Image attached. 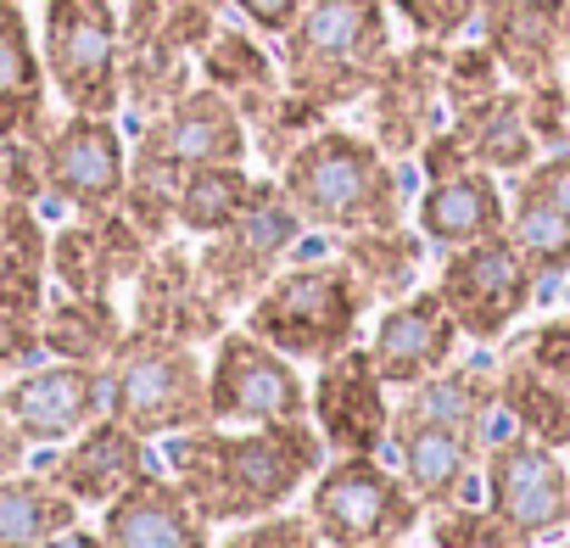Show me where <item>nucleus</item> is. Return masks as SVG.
Wrapping results in <instances>:
<instances>
[{
    "label": "nucleus",
    "mask_w": 570,
    "mask_h": 548,
    "mask_svg": "<svg viewBox=\"0 0 570 548\" xmlns=\"http://www.w3.org/2000/svg\"><path fill=\"white\" fill-rule=\"evenodd\" d=\"M124 314L112 297H73L57 292L40 309V342L51 359H73V364H107L124 342Z\"/></svg>",
    "instance_id": "cd10ccee"
},
{
    "label": "nucleus",
    "mask_w": 570,
    "mask_h": 548,
    "mask_svg": "<svg viewBox=\"0 0 570 548\" xmlns=\"http://www.w3.org/2000/svg\"><path fill=\"white\" fill-rule=\"evenodd\" d=\"M325 470V437L308 420L285 425H246V431H174L168 437V476L202 509L207 526H240L292 503L303 481Z\"/></svg>",
    "instance_id": "f257e3e1"
},
{
    "label": "nucleus",
    "mask_w": 570,
    "mask_h": 548,
    "mask_svg": "<svg viewBox=\"0 0 570 548\" xmlns=\"http://www.w3.org/2000/svg\"><path fill=\"white\" fill-rule=\"evenodd\" d=\"M279 190L292 196V207L314 229L353 235V229L403 224V179L392 157L370 135H353V129L320 124L279 163Z\"/></svg>",
    "instance_id": "7ed1b4c3"
},
{
    "label": "nucleus",
    "mask_w": 570,
    "mask_h": 548,
    "mask_svg": "<svg viewBox=\"0 0 570 548\" xmlns=\"http://www.w3.org/2000/svg\"><path fill=\"white\" fill-rule=\"evenodd\" d=\"M431 548H531L525 531H514L503 515L492 509H470V503H442L431 520Z\"/></svg>",
    "instance_id": "f704fd0d"
},
{
    "label": "nucleus",
    "mask_w": 570,
    "mask_h": 548,
    "mask_svg": "<svg viewBox=\"0 0 570 548\" xmlns=\"http://www.w3.org/2000/svg\"><path fill=\"white\" fill-rule=\"evenodd\" d=\"M151 257V241L129 224L124 207L79 213V224H62L51 235V281L73 297H112L124 281H135Z\"/></svg>",
    "instance_id": "a211bd4d"
},
{
    "label": "nucleus",
    "mask_w": 570,
    "mask_h": 548,
    "mask_svg": "<svg viewBox=\"0 0 570 548\" xmlns=\"http://www.w3.org/2000/svg\"><path fill=\"white\" fill-rule=\"evenodd\" d=\"M386 548H397V542H386Z\"/></svg>",
    "instance_id": "09e8293b"
},
{
    "label": "nucleus",
    "mask_w": 570,
    "mask_h": 548,
    "mask_svg": "<svg viewBox=\"0 0 570 548\" xmlns=\"http://www.w3.org/2000/svg\"><path fill=\"white\" fill-rule=\"evenodd\" d=\"M68 526H79V503L51 476H0V548H40Z\"/></svg>",
    "instance_id": "7c9ffc66"
},
{
    "label": "nucleus",
    "mask_w": 570,
    "mask_h": 548,
    "mask_svg": "<svg viewBox=\"0 0 570 548\" xmlns=\"http://www.w3.org/2000/svg\"><path fill=\"white\" fill-rule=\"evenodd\" d=\"M40 353H46L40 320H29V314H0V381H12V375L35 370Z\"/></svg>",
    "instance_id": "a19ab883"
},
{
    "label": "nucleus",
    "mask_w": 570,
    "mask_h": 548,
    "mask_svg": "<svg viewBox=\"0 0 570 548\" xmlns=\"http://www.w3.org/2000/svg\"><path fill=\"white\" fill-rule=\"evenodd\" d=\"M503 229L520 246V257L531 263L537 281H559V274H570V213L559 202L537 196L531 185H514Z\"/></svg>",
    "instance_id": "72a5a7b5"
},
{
    "label": "nucleus",
    "mask_w": 570,
    "mask_h": 548,
    "mask_svg": "<svg viewBox=\"0 0 570 548\" xmlns=\"http://www.w3.org/2000/svg\"><path fill=\"white\" fill-rule=\"evenodd\" d=\"M386 7L420 35V40H436L448 46L453 35H464L481 12V0H386Z\"/></svg>",
    "instance_id": "4c0bfd02"
},
{
    "label": "nucleus",
    "mask_w": 570,
    "mask_h": 548,
    "mask_svg": "<svg viewBox=\"0 0 570 548\" xmlns=\"http://www.w3.org/2000/svg\"><path fill=\"white\" fill-rule=\"evenodd\" d=\"M559 548H570V542H559Z\"/></svg>",
    "instance_id": "8fccbe9b"
},
{
    "label": "nucleus",
    "mask_w": 570,
    "mask_h": 548,
    "mask_svg": "<svg viewBox=\"0 0 570 548\" xmlns=\"http://www.w3.org/2000/svg\"><path fill=\"white\" fill-rule=\"evenodd\" d=\"M386 442L397 448V470L403 481L414 487V498L425 509H442V503H464L475 470H481V448L487 437L464 420H448L436 409H420L414 398H403L392 409V431Z\"/></svg>",
    "instance_id": "4468645a"
},
{
    "label": "nucleus",
    "mask_w": 570,
    "mask_h": 548,
    "mask_svg": "<svg viewBox=\"0 0 570 548\" xmlns=\"http://www.w3.org/2000/svg\"><path fill=\"white\" fill-rule=\"evenodd\" d=\"M0 196H7V202H40V196H46L40 140H29V135H0Z\"/></svg>",
    "instance_id": "ea45409f"
},
{
    "label": "nucleus",
    "mask_w": 570,
    "mask_h": 548,
    "mask_svg": "<svg viewBox=\"0 0 570 548\" xmlns=\"http://www.w3.org/2000/svg\"><path fill=\"white\" fill-rule=\"evenodd\" d=\"M46 96H51V79H46V57L35 46L23 0H0V135L40 140L51 129Z\"/></svg>",
    "instance_id": "393cba45"
},
{
    "label": "nucleus",
    "mask_w": 570,
    "mask_h": 548,
    "mask_svg": "<svg viewBox=\"0 0 570 548\" xmlns=\"http://www.w3.org/2000/svg\"><path fill=\"white\" fill-rule=\"evenodd\" d=\"M101 370H107V414L140 431L146 442L207 425V364L196 359L190 342L129 331Z\"/></svg>",
    "instance_id": "39448f33"
},
{
    "label": "nucleus",
    "mask_w": 570,
    "mask_h": 548,
    "mask_svg": "<svg viewBox=\"0 0 570 548\" xmlns=\"http://www.w3.org/2000/svg\"><path fill=\"white\" fill-rule=\"evenodd\" d=\"M420 235L425 246H470L481 235H498L509 224V202L492 179V168H464V174H448V179H431L425 196H420Z\"/></svg>",
    "instance_id": "b1692460"
},
{
    "label": "nucleus",
    "mask_w": 570,
    "mask_h": 548,
    "mask_svg": "<svg viewBox=\"0 0 570 548\" xmlns=\"http://www.w3.org/2000/svg\"><path fill=\"white\" fill-rule=\"evenodd\" d=\"M135 309H129V331L146 336H168V342H207L224 336V303L207 292L196 252L185 246H151V257L135 274Z\"/></svg>",
    "instance_id": "dca6fc26"
},
{
    "label": "nucleus",
    "mask_w": 570,
    "mask_h": 548,
    "mask_svg": "<svg viewBox=\"0 0 570 548\" xmlns=\"http://www.w3.org/2000/svg\"><path fill=\"white\" fill-rule=\"evenodd\" d=\"M202 74H207L213 90H224V96L240 107V118H246L252 107H263L274 90H285V85L274 79L268 51H263L252 35H240V29H213V40L202 46Z\"/></svg>",
    "instance_id": "473e14b6"
},
{
    "label": "nucleus",
    "mask_w": 570,
    "mask_h": 548,
    "mask_svg": "<svg viewBox=\"0 0 570 548\" xmlns=\"http://www.w3.org/2000/svg\"><path fill=\"white\" fill-rule=\"evenodd\" d=\"M151 470V453H146V437L129 431L124 420L101 414L96 425H85L79 437H68V448L46 464V476L85 509H107L124 487H135L140 476Z\"/></svg>",
    "instance_id": "412c9836"
},
{
    "label": "nucleus",
    "mask_w": 570,
    "mask_h": 548,
    "mask_svg": "<svg viewBox=\"0 0 570 548\" xmlns=\"http://www.w3.org/2000/svg\"><path fill=\"white\" fill-rule=\"evenodd\" d=\"M442 57L448 46L420 40L414 51H397L381 74V85L364 96L375 101V146L386 157H409L420 151L436 129H442Z\"/></svg>",
    "instance_id": "6ab92c4d"
},
{
    "label": "nucleus",
    "mask_w": 570,
    "mask_h": 548,
    "mask_svg": "<svg viewBox=\"0 0 570 548\" xmlns=\"http://www.w3.org/2000/svg\"><path fill=\"white\" fill-rule=\"evenodd\" d=\"M520 101H525V124H531L537 146H559V140H570V85H564L559 74L520 85Z\"/></svg>",
    "instance_id": "58836bf2"
},
{
    "label": "nucleus",
    "mask_w": 570,
    "mask_h": 548,
    "mask_svg": "<svg viewBox=\"0 0 570 548\" xmlns=\"http://www.w3.org/2000/svg\"><path fill=\"white\" fill-rule=\"evenodd\" d=\"M564 7L570 0H481V40L509 79L531 85L564 62Z\"/></svg>",
    "instance_id": "5701e85b"
},
{
    "label": "nucleus",
    "mask_w": 570,
    "mask_h": 548,
    "mask_svg": "<svg viewBox=\"0 0 570 548\" xmlns=\"http://www.w3.org/2000/svg\"><path fill=\"white\" fill-rule=\"evenodd\" d=\"M308 420V386L297 359L257 342L246 325L224 331L207 370V425H285Z\"/></svg>",
    "instance_id": "9d476101"
},
{
    "label": "nucleus",
    "mask_w": 570,
    "mask_h": 548,
    "mask_svg": "<svg viewBox=\"0 0 570 548\" xmlns=\"http://www.w3.org/2000/svg\"><path fill=\"white\" fill-rule=\"evenodd\" d=\"M531 364H542L548 375H559L564 386H570V314H559V320H542L531 336H520L514 342Z\"/></svg>",
    "instance_id": "79ce46f5"
},
{
    "label": "nucleus",
    "mask_w": 570,
    "mask_h": 548,
    "mask_svg": "<svg viewBox=\"0 0 570 548\" xmlns=\"http://www.w3.org/2000/svg\"><path fill=\"white\" fill-rule=\"evenodd\" d=\"M218 548H325L320 526L308 515H257V520H240Z\"/></svg>",
    "instance_id": "e433bc0d"
},
{
    "label": "nucleus",
    "mask_w": 570,
    "mask_h": 548,
    "mask_svg": "<svg viewBox=\"0 0 570 548\" xmlns=\"http://www.w3.org/2000/svg\"><path fill=\"white\" fill-rule=\"evenodd\" d=\"M229 7H235L257 35H274V40H279L285 29H292V23L308 12V0H229Z\"/></svg>",
    "instance_id": "c03bdc74"
},
{
    "label": "nucleus",
    "mask_w": 570,
    "mask_h": 548,
    "mask_svg": "<svg viewBox=\"0 0 570 548\" xmlns=\"http://www.w3.org/2000/svg\"><path fill=\"white\" fill-rule=\"evenodd\" d=\"M40 168H46V196L73 207V213L118 207V196L129 185L124 135L112 118H96V112H68L57 129H46Z\"/></svg>",
    "instance_id": "ddd939ff"
},
{
    "label": "nucleus",
    "mask_w": 570,
    "mask_h": 548,
    "mask_svg": "<svg viewBox=\"0 0 570 548\" xmlns=\"http://www.w3.org/2000/svg\"><path fill=\"white\" fill-rule=\"evenodd\" d=\"M51 286V229L40 224L35 202H12L0 218V314L40 320Z\"/></svg>",
    "instance_id": "a878e982"
},
{
    "label": "nucleus",
    "mask_w": 570,
    "mask_h": 548,
    "mask_svg": "<svg viewBox=\"0 0 570 548\" xmlns=\"http://www.w3.org/2000/svg\"><path fill=\"white\" fill-rule=\"evenodd\" d=\"M492 90H503V62L492 57V46H448L442 57V101L448 112H464L475 101H487Z\"/></svg>",
    "instance_id": "c9c22d12"
},
{
    "label": "nucleus",
    "mask_w": 570,
    "mask_h": 548,
    "mask_svg": "<svg viewBox=\"0 0 570 548\" xmlns=\"http://www.w3.org/2000/svg\"><path fill=\"white\" fill-rule=\"evenodd\" d=\"M263 179H252L240 163H207V168H190L179 185H174V224L190 229V235H218L224 224H235L252 196H257Z\"/></svg>",
    "instance_id": "2f4dec72"
},
{
    "label": "nucleus",
    "mask_w": 570,
    "mask_h": 548,
    "mask_svg": "<svg viewBox=\"0 0 570 548\" xmlns=\"http://www.w3.org/2000/svg\"><path fill=\"white\" fill-rule=\"evenodd\" d=\"M297 246H303V213L279 190V179H263L252 207L235 224H224L218 235H207V246L196 252V268L224 309H235V303L246 309Z\"/></svg>",
    "instance_id": "1a4fd4ad"
},
{
    "label": "nucleus",
    "mask_w": 570,
    "mask_h": 548,
    "mask_svg": "<svg viewBox=\"0 0 570 548\" xmlns=\"http://www.w3.org/2000/svg\"><path fill=\"white\" fill-rule=\"evenodd\" d=\"M386 0H308V12L279 35V68L320 112L364 101L392 62Z\"/></svg>",
    "instance_id": "f03ea898"
},
{
    "label": "nucleus",
    "mask_w": 570,
    "mask_h": 548,
    "mask_svg": "<svg viewBox=\"0 0 570 548\" xmlns=\"http://www.w3.org/2000/svg\"><path fill=\"white\" fill-rule=\"evenodd\" d=\"M0 403L18 420V431L40 448V442H68L85 425H96L107 414V370L101 364H73V359H51L35 364L23 375H12L0 386Z\"/></svg>",
    "instance_id": "f3484780"
},
{
    "label": "nucleus",
    "mask_w": 570,
    "mask_h": 548,
    "mask_svg": "<svg viewBox=\"0 0 570 548\" xmlns=\"http://www.w3.org/2000/svg\"><path fill=\"white\" fill-rule=\"evenodd\" d=\"M342 257L358 274V286L370 292V303H403L414 292V274H420V257H425V235H414L403 224L353 229L342 241Z\"/></svg>",
    "instance_id": "c85d7f7f"
},
{
    "label": "nucleus",
    "mask_w": 570,
    "mask_h": 548,
    "mask_svg": "<svg viewBox=\"0 0 570 548\" xmlns=\"http://www.w3.org/2000/svg\"><path fill=\"white\" fill-rule=\"evenodd\" d=\"M29 437L18 431V420L7 414V403H0V476H18L23 464H29Z\"/></svg>",
    "instance_id": "a18cd8bd"
},
{
    "label": "nucleus",
    "mask_w": 570,
    "mask_h": 548,
    "mask_svg": "<svg viewBox=\"0 0 570 548\" xmlns=\"http://www.w3.org/2000/svg\"><path fill=\"white\" fill-rule=\"evenodd\" d=\"M40 548H107V542H101V531H85V526H68V531H57V537H46Z\"/></svg>",
    "instance_id": "49530a36"
},
{
    "label": "nucleus",
    "mask_w": 570,
    "mask_h": 548,
    "mask_svg": "<svg viewBox=\"0 0 570 548\" xmlns=\"http://www.w3.org/2000/svg\"><path fill=\"white\" fill-rule=\"evenodd\" d=\"M420 163H425V179H448V174H464V168H481L475 157H470V146H464V135L448 124V129H436L425 146H420Z\"/></svg>",
    "instance_id": "37998d69"
},
{
    "label": "nucleus",
    "mask_w": 570,
    "mask_h": 548,
    "mask_svg": "<svg viewBox=\"0 0 570 548\" xmlns=\"http://www.w3.org/2000/svg\"><path fill=\"white\" fill-rule=\"evenodd\" d=\"M364 314H370V292L358 286L347 257H297L246 303V331L279 348L285 359L325 364L331 353L358 342Z\"/></svg>",
    "instance_id": "20e7f679"
},
{
    "label": "nucleus",
    "mask_w": 570,
    "mask_h": 548,
    "mask_svg": "<svg viewBox=\"0 0 570 548\" xmlns=\"http://www.w3.org/2000/svg\"><path fill=\"white\" fill-rule=\"evenodd\" d=\"M459 320L448 314L442 292H409L403 303H392L375 325V342H370V359L381 370V381L392 392H409L420 381H431L436 370L453 364V348H459Z\"/></svg>",
    "instance_id": "aec40b11"
},
{
    "label": "nucleus",
    "mask_w": 570,
    "mask_h": 548,
    "mask_svg": "<svg viewBox=\"0 0 570 548\" xmlns=\"http://www.w3.org/2000/svg\"><path fill=\"white\" fill-rule=\"evenodd\" d=\"M207 163H246V118L224 90L196 85L179 101H168L157 118H146L129 157V179L174 190L190 168Z\"/></svg>",
    "instance_id": "6e6552de"
},
{
    "label": "nucleus",
    "mask_w": 570,
    "mask_h": 548,
    "mask_svg": "<svg viewBox=\"0 0 570 548\" xmlns=\"http://www.w3.org/2000/svg\"><path fill=\"white\" fill-rule=\"evenodd\" d=\"M425 503L403 481V470L375 453H336L308 492V520L331 548H386L420 526Z\"/></svg>",
    "instance_id": "423d86ee"
},
{
    "label": "nucleus",
    "mask_w": 570,
    "mask_h": 548,
    "mask_svg": "<svg viewBox=\"0 0 570 548\" xmlns=\"http://www.w3.org/2000/svg\"><path fill=\"white\" fill-rule=\"evenodd\" d=\"M107 548H207V520L185 498V487L163 470H146L101 509Z\"/></svg>",
    "instance_id": "4be33fe9"
},
{
    "label": "nucleus",
    "mask_w": 570,
    "mask_h": 548,
    "mask_svg": "<svg viewBox=\"0 0 570 548\" xmlns=\"http://www.w3.org/2000/svg\"><path fill=\"white\" fill-rule=\"evenodd\" d=\"M481 481H487V509L503 515L531 542L570 526V464L559 459V448L509 431L481 453Z\"/></svg>",
    "instance_id": "f8f14e48"
},
{
    "label": "nucleus",
    "mask_w": 570,
    "mask_h": 548,
    "mask_svg": "<svg viewBox=\"0 0 570 548\" xmlns=\"http://www.w3.org/2000/svg\"><path fill=\"white\" fill-rule=\"evenodd\" d=\"M436 292L470 342H503V331L531 309L537 274L520 257V246L509 241V229H498V235H481V241L448 252Z\"/></svg>",
    "instance_id": "9b49d317"
},
{
    "label": "nucleus",
    "mask_w": 570,
    "mask_h": 548,
    "mask_svg": "<svg viewBox=\"0 0 570 548\" xmlns=\"http://www.w3.org/2000/svg\"><path fill=\"white\" fill-rule=\"evenodd\" d=\"M40 57L68 112L118 118L124 107V23L112 0H46Z\"/></svg>",
    "instance_id": "0eeeda50"
},
{
    "label": "nucleus",
    "mask_w": 570,
    "mask_h": 548,
    "mask_svg": "<svg viewBox=\"0 0 570 548\" xmlns=\"http://www.w3.org/2000/svg\"><path fill=\"white\" fill-rule=\"evenodd\" d=\"M7 207H12V202H7V196H0V218H7Z\"/></svg>",
    "instance_id": "de8ad7c7"
},
{
    "label": "nucleus",
    "mask_w": 570,
    "mask_h": 548,
    "mask_svg": "<svg viewBox=\"0 0 570 548\" xmlns=\"http://www.w3.org/2000/svg\"><path fill=\"white\" fill-rule=\"evenodd\" d=\"M498 403L514 431H525L548 448H570V386L559 375H548L542 364H531L520 348H509L498 359Z\"/></svg>",
    "instance_id": "bb28decb"
},
{
    "label": "nucleus",
    "mask_w": 570,
    "mask_h": 548,
    "mask_svg": "<svg viewBox=\"0 0 570 548\" xmlns=\"http://www.w3.org/2000/svg\"><path fill=\"white\" fill-rule=\"evenodd\" d=\"M453 129L464 135V146H470V157L481 168H514V174H525L531 157H537V135L525 124L520 90H492L487 101L453 112Z\"/></svg>",
    "instance_id": "c756f323"
},
{
    "label": "nucleus",
    "mask_w": 570,
    "mask_h": 548,
    "mask_svg": "<svg viewBox=\"0 0 570 548\" xmlns=\"http://www.w3.org/2000/svg\"><path fill=\"white\" fill-rule=\"evenodd\" d=\"M386 381L370 359V348H342L320 364L314 386H308V414L325 437V448L336 453H381L386 431H392V403H386Z\"/></svg>",
    "instance_id": "2eb2a0df"
}]
</instances>
